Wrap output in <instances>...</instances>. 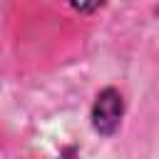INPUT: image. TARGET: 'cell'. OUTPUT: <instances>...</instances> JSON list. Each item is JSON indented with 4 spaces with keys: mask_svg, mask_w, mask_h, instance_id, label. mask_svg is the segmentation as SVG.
Here are the masks:
<instances>
[{
    "mask_svg": "<svg viewBox=\"0 0 159 159\" xmlns=\"http://www.w3.org/2000/svg\"><path fill=\"white\" fill-rule=\"evenodd\" d=\"M122 119H124V97L117 87H104L97 92L94 102H92V109H89V122H92V129L109 139L119 132L122 127Z\"/></svg>",
    "mask_w": 159,
    "mask_h": 159,
    "instance_id": "cell-1",
    "label": "cell"
},
{
    "mask_svg": "<svg viewBox=\"0 0 159 159\" xmlns=\"http://www.w3.org/2000/svg\"><path fill=\"white\" fill-rule=\"evenodd\" d=\"M65 5H70L75 12L80 15H94L97 10H102L107 5V0H62Z\"/></svg>",
    "mask_w": 159,
    "mask_h": 159,
    "instance_id": "cell-2",
    "label": "cell"
}]
</instances>
